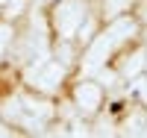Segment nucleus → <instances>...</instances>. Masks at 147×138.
<instances>
[{
	"label": "nucleus",
	"instance_id": "obj_1",
	"mask_svg": "<svg viewBox=\"0 0 147 138\" xmlns=\"http://www.w3.org/2000/svg\"><path fill=\"white\" fill-rule=\"evenodd\" d=\"M85 18H88L85 0H62L50 12V21H53V30L59 32V38H74L85 24Z\"/></svg>",
	"mask_w": 147,
	"mask_h": 138
},
{
	"label": "nucleus",
	"instance_id": "obj_2",
	"mask_svg": "<svg viewBox=\"0 0 147 138\" xmlns=\"http://www.w3.org/2000/svg\"><path fill=\"white\" fill-rule=\"evenodd\" d=\"M62 79H65V68L59 62H50V59H41L30 71V85H35L38 91H53L62 85Z\"/></svg>",
	"mask_w": 147,
	"mask_h": 138
},
{
	"label": "nucleus",
	"instance_id": "obj_3",
	"mask_svg": "<svg viewBox=\"0 0 147 138\" xmlns=\"http://www.w3.org/2000/svg\"><path fill=\"white\" fill-rule=\"evenodd\" d=\"M74 103H77V109L82 115H94V112L103 106V85L88 82V79L80 82L77 88H74Z\"/></svg>",
	"mask_w": 147,
	"mask_h": 138
},
{
	"label": "nucleus",
	"instance_id": "obj_4",
	"mask_svg": "<svg viewBox=\"0 0 147 138\" xmlns=\"http://www.w3.org/2000/svg\"><path fill=\"white\" fill-rule=\"evenodd\" d=\"M115 47H118V41L109 32H97L94 38L88 41V50H85V65H88V68H100L103 62L112 56Z\"/></svg>",
	"mask_w": 147,
	"mask_h": 138
},
{
	"label": "nucleus",
	"instance_id": "obj_5",
	"mask_svg": "<svg viewBox=\"0 0 147 138\" xmlns=\"http://www.w3.org/2000/svg\"><path fill=\"white\" fill-rule=\"evenodd\" d=\"M106 32L121 44V41H127V38H132V35L138 32V21H136V18H129V15L112 18V21H109V27H106Z\"/></svg>",
	"mask_w": 147,
	"mask_h": 138
},
{
	"label": "nucleus",
	"instance_id": "obj_6",
	"mask_svg": "<svg viewBox=\"0 0 147 138\" xmlns=\"http://www.w3.org/2000/svg\"><path fill=\"white\" fill-rule=\"evenodd\" d=\"M144 68H147V50H132V53L124 56V62H121V77L136 79Z\"/></svg>",
	"mask_w": 147,
	"mask_h": 138
},
{
	"label": "nucleus",
	"instance_id": "obj_7",
	"mask_svg": "<svg viewBox=\"0 0 147 138\" xmlns=\"http://www.w3.org/2000/svg\"><path fill=\"white\" fill-rule=\"evenodd\" d=\"M132 0H103V15L112 21V18H121L124 12H129Z\"/></svg>",
	"mask_w": 147,
	"mask_h": 138
},
{
	"label": "nucleus",
	"instance_id": "obj_8",
	"mask_svg": "<svg viewBox=\"0 0 147 138\" xmlns=\"http://www.w3.org/2000/svg\"><path fill=\"white\" fill-rule=\"evenodd\" d=\"M12 35H15V32H12L9 24H0V59H3V53H6L9 44H12Z\"/></svg>",
	"mask_w": 147,
	"mask_h": 138
},
{
	"label": "nucleus",
	"instance_id": "obj_9",
	"mask_svg": "<svg viewBox=\"0 0 147 138\" xmlns=\"http://www.w3.org/2000/svg\"><path fill=\"white\" fill-rule=\"evenodd\" d=\"M24 6H27V0H9L3 9H6V15H9V18H18L21 12H24Z\"/></svg>",
	"mask_w": 147,
	"mask_h": 138
},
{
	"label": "nucleus",
	"instance_id": "obj_10",
	"mask_svg": "<svg viewBox=\"0 0 147 138\" xmlns=\"http://www.w3.org/2000/svg\"><path fill=\"white\" fill-rule=\"evenodd\" d=\"M0 135H9V129H6V127H3V123H0Z\"/></svg>",
	"mask_w": 147,
	"mask_h": 138
},
{
	"label": "nucleus",
	"instance_id": "obj_11",
	"mask_svg": "<svg viewBox=\"0 0 147 138\" xmlns=\"http://www.w3.org/2000/svg\"><path fill=\"white\" fill-rule=\"evenodd\" d=\"M144 132H147V120H144Z\"/></svg>",
	"mask_w": 147,
	"mask_h": 138
},
{
	"label": "nucleus",
	"instance_id": "obj_12",
	"mask_svg": "<svg viewBox=\"0 0 147 138\" xmlns=\"http://www.w3.org/2000/svg\"><path fill=\"white\" fill-rule=\"evenodd\" d=\"M0 6H3V0H0Z\"/></svg>",
	"mask_w": 147,
	"mask_h": 138
},
{
	"label": "nucleus",
	"instance_id": "obj_13",
	"mask_svg": "<svg viewBox=\"0 0 147 138\" xmlns=\"http://www.w3.org/2000/svg\"><path fill=\"white\" fill-rule=\"evenodd\" d=\"M38 3H44V0H38Z\"/></svg>",
	"mask_w": 147,
	"mask_h": 138
}]
</instances>
